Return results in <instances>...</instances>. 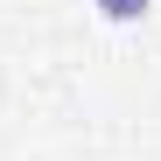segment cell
<instances>
[{
    "instance_id": "obj_1",
    "label": "cell",
    "mask_w": 161,
    "mask_h": 161,
    "mask_svg": "<svg viewBox=\"0 0 161 161\" xmlns=\"http://www.w3.org/2000/svg\"><path fill=\"white\" fill-rule=\"evenodd\" d=\"M91 7L112 21V28H126V21H147V7H154V0H91Z\"/></svg>"
}]
</instances>
